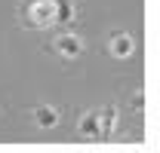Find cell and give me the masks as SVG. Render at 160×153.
<instances>
[{"label":"cell","mask_w":160,"mask_h":153,"mask_svg":"<svg viewBox=\"0 0 160 153\" xmlns=\"http://www.w3.org/2000/svg\"><path fill=\"white\" fill-rule=\"evenodd\" d=\"M22 21L28 28H49L52 25V0H28L22 6Z\"/></svg>","instance_id":"cell-1"},{"label":"cell","mask_w":160,"mask_h":153,"mask_svg":"<svg viewBox=\"0 0 160 153\" xmlns=\"http://www.w3.org/2000/svg\"><path fill=\"white\" fill-rule=\"evenodd\" d=\"M83 49H86V43H83V37L74 34V31H62L59 37H56V52H59L62 58H80Z\"/></svg>","instance_id":"cell-2"},{"label":"cell","mask_w":160,"mask_h":153,"mask_svg":"<svg viewBox=\"0 0 160 153\" xmlns=\"http://www.w3.org/2000/svg\"><path fill=\"white\" fill-rule=\"evenodd\" d=\"M108 52H111L114 58H129V55H136V40H132V34H126V31L114 34V37L108 40Z\"/></svg>","instance_id":"cell-3"},{"label":"cell","mask_w":160,"mask_h":153,"mask_svg":"<svg viewBox=\"0 0 160 153\" xmlns=\"http://www.w3.org/2000/svg\"><path fill=\"white\" fill-rule=\"evenodd\" d=\"M77 132L83 138H92V141H99L102 138V123H99V110H89V114H83L77 119Z\"/></svg>","instance_id":"cell-4"},{"label":"cell","mask_w":160,"mask_h":153,"mask_svg":"<svg viewBox=\"0 0 160 153\" xmlns=\"http://www.w3.org/2000/svg\"><path fill=\"white\" fill-rule=\"evenodd\" d=\"M77 19L74 0H52V25H71Z\"/></svg>","instance_id":"cell-5"},{"label":"cell","mask_w":160,"mask_h":153,"mask_svg":"<svg viewBox=\"0 0 160 153\" xmlns=\"http://www.w3.org/2000/svg\"><path fill=\"white\" fill-rule=\"evenodd\" d=\"M34 123H37V129H56L62 123V114L52 104H40L37 110H34Z\"/></svg>","instance_id":"cell-6"},{"label":"cell","mask_w":160,"mask_h":153,"mask_svg":"<svg viewBox=\"0 0 160 153\" xmlns=\"http://www.w3.org/2000/svg\"><path fill=\"white\" fill-rule=\"evenodd\" d=\"M99 123H102V138L114 135V129H117V107H114V104L102 107L99 110Z\"/></svg>","instance_id":"cell-7"},{"label":"cell","mask_w":160,"mask_h":153,"mask_svg":"<svg viewBox=\"0 0 160 153\" xmlns=\"http://www.w3.org/2000/svg\"><path fill=\"white\" fill-rule=\"evenodd\" d=\"M132 110H139V114L145 110V92H142V89L136 92V95H132Z\"/></svg>","instance_id":"cell-8"}]
</instances>
